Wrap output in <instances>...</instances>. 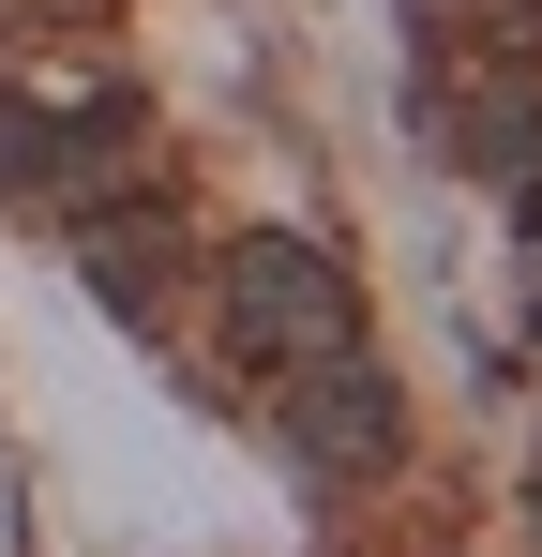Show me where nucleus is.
<instances>
[{
	"label": "nucleus",
	"mask_w": 542,
	"mask_h": 557,
	"mask_svg": "<svg viewBox=\"0 0 542 557\" xmlns=\"http://www.w3.org/2000/svg\"><path fill=\"white\" fill-rule=\"evenodd\" d=\"M226 332L257 376H301V362H347L361 347V286L317 257V242H226Z\"/></svg>",
	"instance_id": "1"
},
{
	"label": "nucleus",
	"mask_w": 542,
	"mask_h": 557,
	"mask_svg": "<svg viewBox=\"0 0 542 557\" xmlns=\"http://www.w3.org/2000/svg\"><path fill=\"white\" fill-rule=\"evenodd\" d=\"M271 392H286V453L317 467V482H377V467L407 453V392H392V376L361 362H301V376H271Z\"/></svg>",
	"instance_id": "2"
},
{
	"label": "nucleus",
	"mask_w": 542,
	"mask_h": 557,
	"mask_svg": "<svg viewBox=\"0 0 542 557\" xmlns=\"http://www.w3.org/2000/svg\"><path fill=\"white\" fill-rule=\"evenodd\" d=\"M121 151H136V106H0V196H61V211H90V196L121 182Z\"/></svg>",
	"instance_id": "3"
},
{
	"label": "nucleus",
	"mask_w": 542,
	"mask_h": 557,
	"mask_svg": "<svg viewBox=\"0 0 542 557\" xmlns=\"http://www.w3.org/2000/svg\"><path fill=\"white\" fill-rule=\"evenodd\" d=\"M167 211H90V272H106V301H151L167 286Z\"/></svg>",
	"instance_id": "4"
},
{
	"label": "nucleus",
	"mask_w": 542,
	"mask_h": 557,
	"mask_svg": "<svg viewBox=\"0 0 542 557\" xmlns=\"http://www.w3.org/2000/svg\"><path fill=\"white\" fill-rule=\"evenodd\" d=\"M513 226H528V257H542V166H528V182H513Z\"/></svg>",
	"instance_id": "5"
},
{
	"label": "nucleus",
	"mask_w": 542,
	"mask_h": 557,
	"mask_svg": "<svg viewBox=\"0 0 542 557\" xmlns=\"http://www.w3.org/2000/svg\"><path fill=\"white\" fill-rule=\"evenodd\" d=\"M528 512H542V497H528Z\"/></svg>",
	"instance_id": "6"
}]
</instances>
